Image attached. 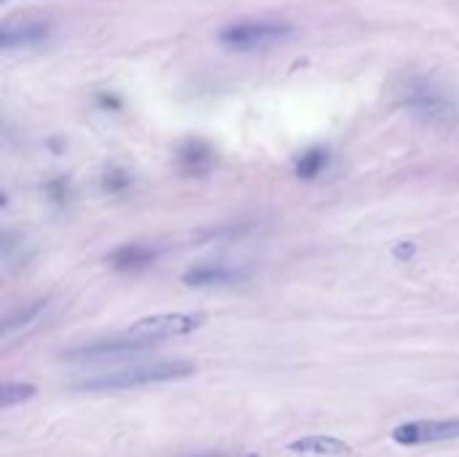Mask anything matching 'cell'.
<instances>
[{"mask_svg": "<svg viewBox=\"0 0 459 457\" xmlns=\"http://www.w3.org/2000/svg\"><path fill=\"white\" fill-rule=\"evenodd\" d=\"M196 372L194 364L188 361H161V364H137L126 369H113L108 374L86 377L75 382L78 391H129V388H143L153 382H169V380H183Z\"/></svg>", "mask_w": 459, "mask_h": 457, "instance_id": "cell-1", "label": "cell"}, {"mask_svg": "<svg viewBox=\"0 0 459 457\" xmlns=\"http://www.w3.org/2000/svg\"><path fill=\"white\" fill-rule=\"evenodd\" d=\"M290 24L285 19H247L226 27L221 32V43L231 51H261L290 35Z\"/></svg>", "mask_w": 459, "mask_h": 457, "instance_id": "cell-2", "label": "cell"}, {"mask_svg": "<svg viewBox=\"0 0 459 457\" xmlns=\"http://www.w3.org/2000/svg\"><path fill=\"white\" fill-rule=\"evenodd\" d=\"M403 100L425 121H436L438 124V121H452L455 119L452 100L438 86H433L428 81H411L406 86V92H403Z\"/></svg>", "mask_w": 459, "mask_h": 457, "instance_id": "cell-3", "label": "cell"}, {"mask_svg": "<svg viewBox=\"0 0 459 457\" xmlns=\"http://www.w3.org/2000/svg\"><path fill=\"white\" fill-rule=\"evenodd\" d=\"M393 439L403 447H420V444H438V442H455L459 439V417L455 420H414L403 423L393 431Z\"/></svg>", "mask_w": 459, "mask_h": 457, "instance_id": "cell-4", "label": "cell"}, {"mask_svg": "<svg viewBox=\"0 0 459 457\" xmlns=\"http://www.w3.org/2000/svg\"><path fill=\"white\" fill-rule=\"evenodd\" d=\"M156 342L151 339H140L134 334L126 337H116L108 342H94V345H83L73 353H67V361H110V358H126V356H137L145 353L148 347H153Z\"/></svg>", "mask_w": 459, "mask_h": 457, "instance_id": "cell-5", "label": "cell"}, {"mask_svg": "<svg viewBox=\"0 0 459 457\" xmlns=\"http://www.w3.org/2000/svg\"><path fill=\"white\" fill-rule=\"evenodd\" d=\"M202 318L199 315H153L148 321H137L129 334L140 337V339H169V337H180V334H191L194 329H199Z\"/></svg>", "mask_w": 459, "mask_h": 457, "instance_id": "cell-6", "label": "cell"}, {"mask_svg": "<svg viewBox=\"0 0 459 457\" xmlns=\"http://www.w3.org/2000/svg\"><path fill=\"white\" fill-rule=\"evenodd\" d=\"M51 30V22L43 19V16H22V19H13V22H5L3 24V32H0V43L3 48H16V46H32V43H40L46 40Z\"/></svg>", "mask_w": 459, "mask_h": 457, "instance_id": "cell-7", "label": "cell"}, {"mask_svg": "<svg viewBox=\"0 0 459 457\" xmlns=\"http://www.w3.org/2000/svg\"><path fill=\"white\" fill-rule=\"evenodd\" d=\"M247 275H250L247 269L229 267V264H204V267H196V269L186 272L183 280L188 286H212V283H237V280H242Z\"/></svg>", "mask_w": 459, "mask_h": 457, "instance_id": "cell-8", "label": "cell"}, {"mask_svg": "<svg viewBox=\"0 0 459 457\" xmlns=\"http://www.w3.org/2000/svg\"><path fill=\"white\" fill-rule=\"evenodd\" d=\"M156 250L145 248V245H124L118 250H113L108 256L110 267L121 269V272H134V269H145L148 264H153Z\"/></svg>", "mask_w": 459, "mask_h": 457, "instance_id": "cell-9", "label": "cell"}, {"mask_svg": "<svg viewBox=\"0 0 459 457\" xmlns=\"http://www.w3.org/2000/svg\"><path fill=\"white\" fill-rule=\"evenodd\" d=\"M290 450L301 455H350V444L333 436H307L293 442Z\"/></svg>", "mask_w": 459, "mask_h": 457, "instance_id": "cell-10", "label": "cell"}, {"mask_svg": "<svg viewBox=\"0 0 459 457\" xmlns=\"http://www.w3.org/2000/svg\"><path fill=\"white\" fill-rule=\"evenodd\" d=\"M180 164H183L186 172L199 175V172H204V170L212 164V154H210V148H207L204 143L191 140V143H186V145L180 148Z\"/></svg>", "mask_w": 459, "mask_h": 457, "instance_id": "cell-11", "label": "cell"}, {"mask_svg": "<svg viewBox=\"0 0 459 457\" xmlns=\"http://www.w3.org/2000/svg\"><path fill=\"white\" fill-rule=\"evenodd\" d=\"M323 167H325V151L312 148V151H307V154L299 159L296 172H299V178H315V175H320Z\"/></svg>", "mask_w": 459, "mask_h": 457, "instance_id": "cell-12", "label": "cell"}, {"mask_svg": "<svg viewBox=\"0 0 459 457\" xmlns=\"http://www.w3.org/2000/svg\"><path fill=\"white\" fill-rule=\"evenodd\" d=\"M35 396V385H5L3 391H0V404H3V409H8V407H13V404H19V401H27V399H32Z\"/></svg>", "mask_w": 459, "mask_h": 457, "instance_id": "cell-13", "label": "cell"}, {"mask_svg": "<svg viewBox=\"0 0 459 457\" xmlns=\"http://www.w3.org/2000/svg\"><path fill=\"white\" fill-rule=\"evenodd\" d=\"M40 304H43V302H35L30 310H24V312H22V310H19V312H13V315L5 321V331H11V329H16V326H24L35 312H40Z\"/></svg>", "mask_w": 459, "mask_h": 457, "instance_id": "cell-14", "label": "cell"}]
</instances>
